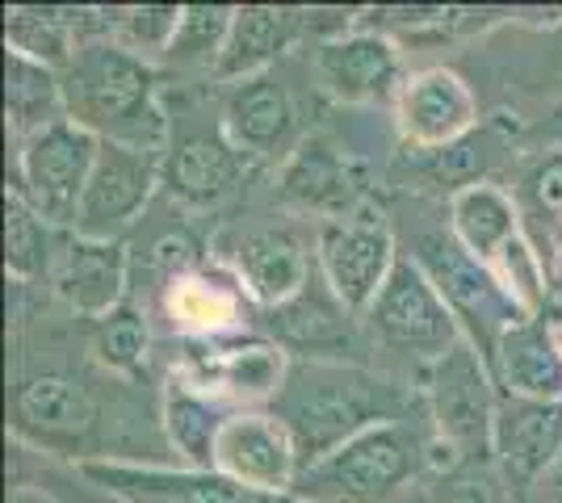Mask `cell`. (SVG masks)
Instances as JSON below:
<instances>
[{
	"instance_id": "cell-1",
	"label": "cell",
	"mask_w": 562,
	"mask_h": 503,
	"mask_svg": "<svg viewBox=\"0 0 562 503\" xmlns=\"http://www.w3.org/2000/svg\"><path fill=\"white\" fill-rule=\"evenodd\" d=\"M269 411L290 428L306 470L366 428L398 420V390L361 365L311 357L285 369Z\"/></svg>"
},
{
	"instance_id": "cell-2",
	"label": "cell",
	"mask_w": 562,
	"mask_h": 503,
	"mask_svg": "<svg viewBox=\"0 0 562 503\" xmlns=\"http://www.w3.org/2000/svg\"><path fill=\"white\" fill-rule=\"evenodd\" d=\"M68 118L101 144L168 151V118L160 110V76L122 43H80L59 68Z\"/></svg>"
},
{
	"instance_id": "cell-3",
	"label": "cell",
	"mask_w": 562,
	"mask_h": 503,
	"mask_svg": "<svg viewBox=\"0 0 562 503\" xmlns=\"http://www.w3.org/2000/svg\"><path fill=\"white\" fill-rule=\"evenodd\" d=\"M424 461L428 445L403 420H391L306 466L290 495L306 503H398V491L420 475Z\"/></svg>"
},
{
	"instance_id": "cell-4",
	"label": "cell",
	"mask_w": 562,
	"mask_h": 503,
	"mask_svg": "<svg viewBox=\"0 0 562 503\" xmlns=\"http://www.w3.org/2000/svg\"><path fill=\"white\" fill-rule=\"evenodd\" d=\"M495 403L499 386L492 378V365L462 335L446 357L428 365V415L437 428L428 461L441 466L446 454V470L462 461H495Z\"/></svg>"
},
{
	"instance_id": "cell-5",
	"label": "cell",
	"mask_w": 562,
	"mask_h": 503,
	"mask_svg": "<svg viewBox=\"0 0 562 503\" xmlns=\"http://www.w3.org/2000/svg\"><path fill=\"white\" fill-rule=\"evenodd\" d=\"M412 261L428 273V282L446 298L453 319L467 328V340L483 353V361L495 357L499 340L513 332L516 323L533 319L508 289L499 286L492 264L470 256L449 227L446 231H424L416 248H412Z\"/></svg>"
},
{
	"instance_id": "cell-6",
	"label": "cell",
	"mask_w": 562,
	"mask_h": 503,
	"mask_svg": "<svg viewBox=\"0 0 562 503\" xmlns=\"http://www.w3.org/2000/svg\"><path fill=\"white\" fill-rule=\"evenodd\" d=\"M361 323L374 344L391 348L398 357H416L424 365L441 361L462 340V323L453 319L446 298L437 294L428 273L412 256H398L386 286L378 289L370 311L361 315Z\"/></svg>"
},
{
	"instance_id": "cell-7",
	"label": "cell",
	"mask_w": 562,
	"mask_h": 503,
	"mask_svg": "<svg viewBox=\"0 0 562 503\" xmlns=\"http://www.w3.org/2000/svg\"><path fill=\"white\" fill-rule=\"evenodd\" d=\"M101 139L71 118L18 144V190L38 215L55 227H76L85 185L93 176Z\"/></svg>"
},
{
	"instance_id": "cell-8",
	"label": "cell",
	"mask_w": 562,
	"mask_h": 503,
	"mask_svg": "<svg viewBox=\"0 0 562 503\" xmlns=\"http://www.w3.org/2000/svg\"><path fill=\"white\" fill-rule=\"evenodd\" d=\"M403 256L395 248V236L386 227V218L357 206L352 215L328 218L315 231V264L319 277L328 282L336 294V302L345 311L366 315L370 302L378 298V289L386 286L391 268Z\"/></svg>"
},
{
	"instance_id": "cell-9",
	"label": "cell",
	"mask_w": 562,
	"mask_h": 503,
	"mask_svg": "<svg viewBox=\"0 0 562 503\" xmlns=\"http://www.w3.org/2000/svg\"><path fill=\"white\" fill-rule=\"evenodd\" d=\"M156 185H165V151L101 144L93 176L76 210V236L117 243V236L147 210Z\"/></svg>"
},
{
	"instance_id": "cell-10",
	"label": "cell",
	"mask_w": 562,
	"mask_h": 503,
	"mask_svg": "<svg viewBox=\"0 0 562 503\" xmlns=\"http://www.w3.org/2000/svg\"><path fill=\"white\" fill-rule=\"evenodd\" d=\"M97 432V390L71 369H34L13 386V436L38 449L76 454Z\"/></svg>"
},
{
	"instance_id": "cell-11",
	"label": "cell",
	"mask_w": 562,
	"mask_h": 503,
	"mask_svg": "<svg viewBox=\"0 0 562 503\" xmlns=\"http://www.w3.org/2000/svg\"><path fill=\"white\" fill-rule=\"evenodd\" d=\"M80 475L122 503H306L299 495H269L227 479L223 470L139 466V461H80Z\"/></svg>"
},
{
	"instance_id": "cell-12",
	"label": "cell",
	"mask_w": 562,
	"mask_h": 503,
	"mask_svg": "<svg viewBox=\"0 0 562 503\" xmlns=\"http://www.w3.org/2000/svg\"><path fill=\"white\" fill-rule=\"evenodd\" d=\"M214 470H223L227 479L244 482V487L269 491V495H290L303 475V461H299L290 428L273 411L239 408L218 432Z\"/></svg>"
},
{
	"instance_id": "cell-13",
	"label": "cell",
	"mask_w": 562,
	"mask_h": 503,
	"mask_svg": "<svg viewBox=\"0 0 562 503\" xmlns=\"http://www.w3.org/2000/svg\"><path fill=\"white\" fill-rule=\"evenodd\" d=\"M285 357L269 340H252V335H206L202 353L189 361V386H198L202 395L214 399H244L257 403L281 390L285 382Z\"/></svg>"
},
{
	"instance_id": "cell-14",
	"label": "cell",
	"mask_w": 562,
	"mask_h": 503,
	"mask_svg": "<svg viewBox=\"0 0 562 503\" xmlns=\"http://www.w3.org/2000/svg\"><path fill=\"white\" fill-rule=\"evenodd\" d=\"M562 461V403L516 399L499 390L495 403V466L508 487L525 491Z\"/></svg>"
},
{
	"instance_id": "cell-15",
	"label": "cell",
	"mask_w": 562,
	"mask_h": 503,
	"mask_svg": "<svg viewBox=\"0 0 562 503\" xmlns=\"http://www.w3.org/2000/svg\"><path fill=\"white\" fill-rule=\"evenodd\" d=\"M223 130L239 156L273 160L281 151H290L299 135V110H294L290 89L281 84V76L265 72L235 84L223 101Z\"/></svg>"
},
{
	"instance_id": "cell-16",
	"label": "cell",
	"mask_w": 562,
	"mask_h": 503,
	"mask_svg": "<svg viewBox=\"0 0 562 503\" xmlns=\"http://www.w3.org/2000/svg\"><path fill=\"white\" fill-rule=\"evenodd\" d=\"M244 156L227 139L223 122L218 130L189 126L165 151V190L186 206H214L239 185Z\"/></svg>"
},
{
	"instance_id": "cell-17",
	"label": "cell",
	"mask_w": 562,
	"mask_h": 503,
	"mask_svg": "<svg viewBox=\"0 0 562 503\" xmlns=\"http://www.w3.org/2000/svg\"><path fill=\"white\" fill-rule=\"evenodd\" d=\"M315 76L336 101H352V105H374V101L382 105V101H398L403 93L398 55L378 34H349V38L324 43L315 50Z\"/></svg>"
},
{
	"instance_id": "cell-18",
	"label": "cell",
	"mask_w": 562,
	"mask_h": 503,
	"mask_svg": "<svg viewBox=\"0 0 562 503\" xmlns=\"http://www.w3.org/2000/svg\"><path fill=\"white\" fill-rule=\"evenodd\" d=\"M235 273L260 307L281 311L311 286L319 264H315V252H306L290 231L260 227V231H244L235 243Z\"/></svg>"
},
{
	"instance_id": "cell-19",
	"label": "cell",
	"mask_w": 562,
	"mask_h": 503,
	"mask_svg": "<svg viewBox=\"0 0 562 503\" xmlns=\"http://www.w3.org/2000/svg\"><path fill=\"white\" fill-rule=\"evenodd\" d=\"M395 105L398 126L416 147H449L474 126V93L446 68L407 76Z\"/></svg>"
},
{
	"instance_id": "cell-20",
	"label": "cell",
	"mask_w": 562,
	"mask_h": 503,
	"mask_svg": "<svg viewBox=\"0 0 562 503\" xmlns=\"http://www.w3.org/2000/svg\"><path fill=\"white\" fill-rule=\"evenodd\" d=\"M492 378L504 395L538 399V403H562V344L541 319H525L499 340Z\"/></svg>"
},
{
	"instance_id": "cell-21",
	"label": "cell",
	"mask_w": 562,
	"mask_h": 503,
	"mask_svg": "<svg viewBox=\"0 0 562 503\" xmlns=\"http://www.w3.org/2000/svg\"><path fill=\"white\" fill-rule=\"evenodd\" d=\"M55 289L76 315L85 319H105L122 307L126 289V252L122 243L110 240H76L64 248L59 268H55Z\"/></svg>"
},
{
	"instance_id": "cell-22",
	"label": "cell",
	"mask_w": 562,
	"mask_h": 503,
	"mask_svg": "<svg viewBox=\"0 0 562 503\" xmlns=\"http://www.w3.org/2000/svg\"><path fill=\"white\" fill-rule=\"evenodd\" d=\"M232 420V411L223 408V399L202 395L198 386L172 382L165 390V411H160V424H165L168 449L177 454L181 466L189 470H214V449H218V432Z\"/></svg>"
},
{
	"instance_id": "cell-23",
	"label": "cell",
	"mask_w": 562,
	"mask_h": 503,
	"mask_svg": "<svg viewBox=\"0 0 562 503\" xmlns=\"http://www.w3.org/2000/svg\"><path fill=\"white\" fill-rule=\"evenodd\" d=\"M449 231L458 236V243L470 256L492 264L520 236V210L504 190L474 181L449 197Z\"/></svg>"
},
{
	"instance_id": "cell-24",
	"label": "cell",
	"mask_w": 562,
	"mask_h": 503,
	"mask_svg": "<svg viewBox=\"0 0 562 503\" xmlns=\"http://www.w3.org/2000/svg\"><path fill=\"white\" fill-rule=\"evenodd\" d=\"M4 114H9V135L18 144L68 118L59 72L30 59V55L9 50V59H4Z\"/></svg>"
},
{
	"instance_id": "cell-25",
	"label": "cell",
	"mask_w": 562,
	"mask_h": 503,
	"mask_svg": "<svg viewBox=\"0 0 562 503\" xmlns=\"http://www.w3.org/2000/svg\"><path fill=\"white\" fill-rule=\"evenodd\" d=\"M294 13L285 9H269V4H248V9H235L232 22V38H227V50L214 68V80H252V76H265L269 64L278 59L281 50L290 47L294 38Z\"/></svg>"
},
{
	"instance_id": "cell-26",
	"label": "cell",
	"mask_w": 562,
	"mask_h": 503,
	"mask_svg": "<svg viewBox=\"0 0 562 503\" xmlns=\"http://www.w3.org/2000/svg\"><path fill=\"white\" fill-rule=\"evenodd\" d=\"M281 190L290 193L294 202H303V206L336 210L331 218L357 210L349 197V168L324 139H303L294 147L290 164L281 172Z\"/></svg>"
},
{
	"instance_id": "cell-27",
	"label": "cell",
	"mask_w": 562,
	"mask_h": 503,
	"mask_svg": "<svg viewBox=\"0 0 562 503\" xmlns=\"http://www.w3.org/2000/svg\"><path fill=\"white\" fill-rule=\"evenodd\" d=\"M235 9L227 4H186V18L177 25V38L168 47L165 64L177 72H211L218 68L227 38H232Z\"/></svg>"
},
{
	"instance_id": "cell-28",
	"label": "cell",
	"mask_w": 562,
	"mask_h": 503,
	"mask_svg": "<svg viewBox=\"0 0 562 503\" xmlns=\"http://www.w3.org/2000/svg\"><path fill=\"white\" fill-rule=\"evenodd\" d=\"M50 222L22 193H4V268L13 282H34L50 273Z\"/></svg>"
},
{
	"instance_id": "cell-29",
	"label": "cell",
	"mask_w": 562,
	"mask_h": 503,
	"mask_svg": "<svg viewBox=\"0 0 562 503\" xmlns=\"http://www.w3.org/2000/svg\"><path fill=\"white\" fill-rule=\"evenodd\" d=\"M89 353L101 369H110L117 378H139L147 369V323L135 307H117L105 319H97L89 332Z\"/></svg>"
},
{
	"instance_id": "cell-30",
	"label": "cell",
	"mask_w": 562,
	"mask_h": 503,
	"mask_svg": "<svg viewBox=\"0 0 562 503\" xmlns=\"http://www.w3.org/2000/svg\"><path fill=\"white\" fill-rule=\"evenodd\" d=\"M80 43H71L68 22L55 18L50 9H13L9 13V50L30 55L47 68H68V59L76 55Z\"/></svg>"
},
{
	"instance_id": "cell-31",
	"label": "cell",
	"mask_w": 562,
	"mask_h": 503,
	"mask_svg": "<svg viewBox=\"0 0 562 503\" xmlns=\"http://www.w3.org/2000/svg\"><path fill=\"white\" fill-rule=\"evenodd\" d=\"M168 307L181 328L206 340V335H223V328L235 319V294L227 286L202 282V277H172Z\"/></svg>"
},
{
	"instance_id": "cell-32",
	"label": "cell",
	"mask_w": 562,
	"mask_h": 503,
	"mask_svg": "<svg viewBox=\"0 0 562 503\" xmlns=\"http://www.w3.org/2000/svg\"><path fill=\"white\" fill-rule=\"evenodd\" d=\"M508 479L495 461H462L428 487V503H513Z\"/></svg>"
},
{
	"instance_id": "cell-33",
	"label": "cell",
	"mask_w": 562,
	"mask_h": 503,
	"mask_svg": "<svg viewBox=\"0 0 562 503\" xmlns=\"http://www.w3.org/2000/svg\"><path fill=\"white\" fill-rule=\"evenodd\" d=\"M492 273L499 277V286L513 294L516 302L529 315L541 311L546 302V273H541V252L525 236H516L499 256L492 261Z\"/></svg>"
},
{
	"instance_id": "cell-34",
	"label": "cell",
	"mask_w": 562,
	"mask_h": 503,
	"mask_svg": "<svg viewBox=\"0 0 562 503\" xmlns=\"http://www.w3.org/2000/svg\"><path fill=\"white\" fill-rule=\"evenodd\" d=\"M186 18V4H139V9H126V18L117 22V43L135 55H168L172 38H177V25Z\"/></svg>"
},
{
	"instance_id": "cell-35",
	"label": "cell",
	"mask_w": 562,
	"mask_h": 503,
	"mask_svg": "<svg viewBox=\"0 0 562 503\" xmlns=\"http://www.w3.org/2000/svg\"><path fill=\"white\" fill-rule=\"evenodd\" d=\"M525 210L541 222H562V151L525 176Z\"/></svg>"
},
{
	"instance_id": "cell-36",
	"label": "cell",
	"mask_w": 562,
	"mask_h": 503,
	"mask_svg": "<svg viewBox=\"0 0 562 503\" xmlns=\"http://www.w3.org/2000/svg\"><path fill=\"white\" fill-rule=\"evenodd\" d=\"M9 503H64V500H55L50 491H34V487H25V482H18V487L9 491Z\"/></svg>"
},
{
	"instance_id": "cell-37",
	"label": "cell",
	"mask_w": 562,
	"mask_h": 503,
	"mask_svg": "<svg viewBox=\"0 0 562 503\" xmlns=\"http://www.w3.org/2000/svg\"><path fill=\"white\" fill-rule=\"evenodd\" d=\"M398 503H428V491H416V495H403Z\"/></svg>"
},
{
	"instance_id": "cell-38",
	"label": "cell",
	"mask_w": 562,
	"mask_h": 503,
	"mask_svg": "<svg viewBox=\"0 0 562 503\" xmlns=\"http://www.w3.org/2000/svg\"><path fill=\"white\" fill-rule=\"evenodd\" d=\"M559 475H562V461H559Z\"/></svg>"
},
{
	"instance_id": "cell-39",
	"label": "cell",
	"mask_w": 562,
	"mask_h": 503,
	"mask_svg": "<svg viewBox=\"0 0 562 503\" xmlns=\"http://www.w3.org/2000/svg\"><path fill=\"white\" fill-rule=\"evenodd\" d=\"M559 344H562V340H559Z\"/></svg>"
}]
</instances>
